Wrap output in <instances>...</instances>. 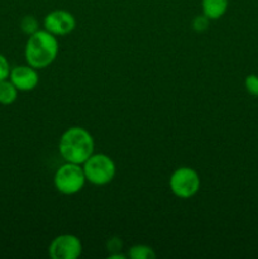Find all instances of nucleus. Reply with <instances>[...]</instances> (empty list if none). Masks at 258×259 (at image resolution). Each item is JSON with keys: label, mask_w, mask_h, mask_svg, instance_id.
Segmentation results:
<instances>
[{"label": "nucleus", "mask_w": 258, "mask_h": 259, "mask_svg": "<svg viewBox=\"0 0 258 259\" xmlns=\"http://www.w3.org/2000/svg\"><path fill=\"white\" fill-rule=\"evenodd\" d=\"M86 182L85 172L80 164L66 162L56 171L53 184L58 192L63 195H75L81 191Z\"/></svg>", "instance_id": "nucleus-4"}, {"label": "nucleus", "mask_w": 258, "mask_h": 259, "mask_svg": "<svg viewBox=\"0 0 258 259\" xmlns=\"http://www.w3.org/2000/svg\"><path fill=\"white\" fill-rule=\"evenodd\" d=\"M82 244L76 235L62 234L51 242L48 254L52 259H76L81 255Z\"/></svg>", "instance_id": "nucleus-6"}, {"label": "nucleus", "mask_w": 258, "mask_h": 259, "mask_svg": "<svg viewBox=\"0 0 258 259\" xmlns=\"http://www.w3.org/2000/svg\"><path fill=\"white\" fill-rule=\"evenodd\" d=\"M169 189L180 199L195 196L200 189V176L190 167L177 168L169 177Z\"/></svg>", "instance_id": "nucleus-5"}, {"label": "nucleus", "mask_w": 258, "mask_h": 259, "mask_svg": "<svg viewBox=\"0 0 258 259\" xmlns=\"http://www.w3.org/2000/svg\"><path fill=\"white\" fill-rule=\"evenodd\" d=\"M128 257L132 259H154L156 258V253L148 245L138 244L133 245L131 248V250L128 253Z\"/></svg>", "instance_id": "nucleus-11"}, {"label": "nucleus", "mask_w": 258, "mask_h": 259, "mask_svg": "<svg viewBox=\"0 0 258 259\" xmlns=\"http://www.w3.org/2000/svg\"><path fill=\"white\" fill-rule=\"evenodd\" d=\"M24 53L28 65L35 70L48 67L57 57V38L46 29L37 30L28 38Z\"/></svg>", "instance_id": "nucleus-2"}, {"label": "nucleus", "mask_w": 258, "mask_h": 259, "mask_svg": "<svg viewBox=\"0 0 258 259\" xmlns=\"http://www.w3.org/2000/svg\"><path fill=\"white\" fill-rule=\"evenodd\" d=\"M20 29L23 30V33L28 35H32L33 33H35L38 29V20L35 19L32 15H25L24 18L20 22Z\"/></svg>", "instance_id": "nucleus-12"}, {"label": "nucleus", "mask_w": 258, "mask_h": 259, "mask_svg": "<svg viewBox=\"0 0 258 259\" xmlns=\"http://www.w3.org/2000/svg\"><path fill=\"white\" fill-rule=\"evenodd\" d=\"M18 89L13 85L10 80L0 81V104L3 105H10L17 100Z\"/></svg>", "instance_id": "nucleus-10"}, {"label": "nucleus", "mask_w": 258, "mask_h": 259, "mask_svg": "<svg viewBox=\"0 0 258 259\" xmlns=\"http://www.w3.org/2000/svg\"><path fill=\"white\" fill-rule=\"evenodd\" d=\"M86 181L96 186H104L113 181L115 176V163L109 156L103 153L91 154L88 161L83 163Z\"/></svg>", "instance_id": "nucleus-3"}, {"label": "nucleus", "mask_w": 258, "mask_h": 259, "mask_svg": "<svg viewBox=\"0 0 258 259\" xmlns=\"http://www.w3.org/2000/svg\"><path fill=\"white\" fill-rule=\"evenodd\" d=\"M10 73V66L9 62H8L7 58L3 55H0V81L7 80L9 77Z\"/></svg>", "instance_id": "nucleus-15"}, {"label": "nucleus", "mask_w": 258, "mask_h": 259, "mask_svg": "<svg viewBox=\"0 0 258 259\" xmlns=\"http://www.w3.org/2000/svg\"><path fill=\"white\" fill-rule=\"evenodd\" d=\"M9 80L18 89V91H30L35 89L39 82L37 70L29 65L17 66L10 70Z\"/></svg>", "instance_id": "nucleus-8"}, {"label": "nucleus", "mask_w": 258, "mask_h": 259, "mask_svg": "<svg viewBox=\"0 0 258 259\" xmlns=\"http://www.w3.org/2000/svg\"><path fill=\"white\" fill-rule=\"evenodd\" d=\"M209 18L205 17L204 14L202 15H197V17L194 18L192 20V28L194 30H196L197 33H202L209 28Z\"/></svg>", "instance_id": "nucleus-13"}, {"label": "nucleus", "mask_w": 258, "mask_h": 259, "mask_svg": "<svg viewBox=\"0 0 258 259\" xmlns=\"http://www.w3.org/2000/svg\"><path fill=\"white\" fill-rule=\"evenodd\" d=\"M229 0H201L202 13L210 20H217L227 13Z\"/></svg>", "instance_id": "nucleus-9"}, {"label": "nucleus", "mask_w": 258, "mask_h": 259, "mask_svg": "<svg viewBox=\"0 0 258 259\" xmlns=\"http://www.w3.org/2000/svg\"><path fill=\"white\" fill-rule=\"evenodd\" d=\"M245 89L252 96H258V76L249 75L245 78Z\"/></svg>", "instance_id": "nucleus-14"}, {"label": "nucleus", "mask_w": 258, "mask_h": 259, "mask_svg": "<svg viewBox=\"0 0 258 259\" xmlns=\"http://www.w3.org/2000/svg\"><path fill=\"white\" fill-rule=\"evenodd\" d=\"M58 151L66 162L83 164L94 153L93 136L86 129L72 126L61 136Z\"/></svg>", "instance_id": "nucleus-1"}, {"label": "nucleus", "mask_w": 258, "mask_h": 259, "mask_svg": "<svg viewBox=\"0 0 258 259\" xmlns=\"http://www.w3.org/2000/svg\"><path fill=\"white\" fill-rule=\"evenodd\" d=\"M45 29L53 35L70 34L76 27V19L67 10H53L48 13L43 20Z\"/></svg>", "instance_id": "nucleus-7"}, {"label": "nucleus", "mask_w": 258, "mask_h": 259, "mask_svg": "<svg viewBox=\"0 0 258 259\" xmlns=\"http://www.w3.org/2000/svg\"><path fill=\"white\" fill-rule=\"evenodd\" d=\"M110 258H125V255H121V254H113V255H110Z\"/></svg>", "instance_id": "nucleus-16"}]
</instances>
